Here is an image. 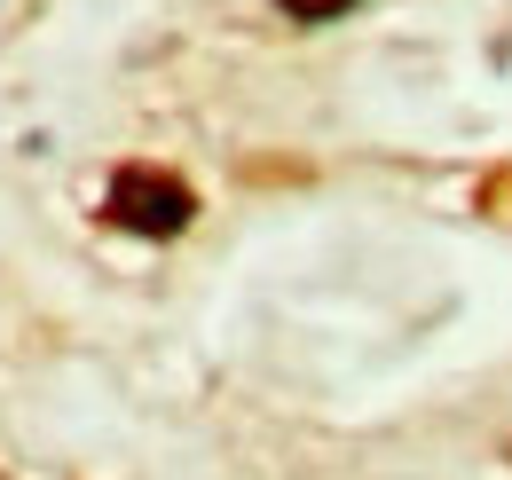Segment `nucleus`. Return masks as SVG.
Segmentation results:
<instances>
[{
	"label": "nucleus",
	"mask_w": 512,
	"mask_h": 480,
	"mask_svg": "<svg viewBox=\"0 0 512 480\" xmlns=\"http://www.w3.org/2000/svg\"><path fill=\"white\" fill-rule=\"evenodd\" d=\"M103 213H111L119 229H134V237H182L197 197H190V181L158 174V166H119L111 189H103Z\"/></svg>",
	"instance_id": "1"
},
{
	"label": "nucleus",
	"mask_w": 512,
	"mask_h": 480,
	"mask_svg": "<svg viewBox=\"0 0 512 480\" xmlns=\"http://www.w3.org/2000/svg\"><path fill=\"white\" fill-rule=\"evenodd\" d=\"M276 8H284V16H300V24H331L347 0H276Z\"/></svg>",
	"instance_id": "2"
},
{
	"label": "nucleus",
	"mask_w": 512,
	"mask_h": 480,
	"mask_svg": "<svg viewBox=\"0 0 512 480\" xmlns=\"http://www.w3.org/2000/svg\"><path fill=\"white\" fill-rule=\"evenodd\" d=\"M489 205H512V174H497V181H489Z\"/></svg>",
	"instance_id": "3"
}]
</instances>
